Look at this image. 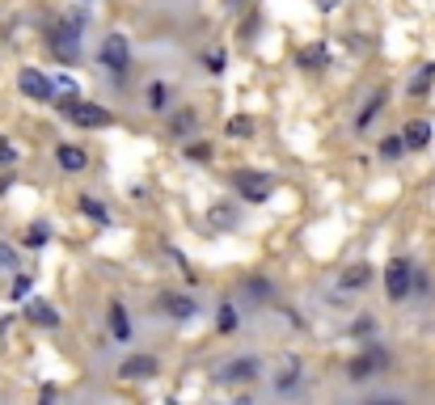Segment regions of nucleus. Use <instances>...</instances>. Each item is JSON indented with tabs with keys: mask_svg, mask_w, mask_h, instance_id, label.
Instances as JSON below:
<instances>
[{
	"mask_svg": "<svg viewBox=\"0 0 435 405\" xmlns=\"http://www.w3.org/2000/svg\"><path fill=\"white\" fill-rule=\"evenodd\" d=\"M241 194H245V203H266V194H271V177L266 173H241Z\"/></svg>",
	"mask_w": 435,
	"mask_h": 405,
	"instance_id": "obj_5",
	"label": "nucleus"
},
{
	"mask_svg": "<svg viewBox=\"0 0 435 405\" xmlns=\"http://www.w3.org/2000/svg\"><path fill=\"white\" fill-rule=\"evenodd\" d=\"M228 135H237V139H245V135H254V123L237 114V118H228Z\"/></svg>",
	"mask_w": 435,
	"mask_h": 405,
	"instance_id": "obj_16",
	"label": "nucleus"
},
{
	"mask_svg": "<svg viewBox=\"0 0 435 405\" xmlns=\"http://www.w3.org/2000/svg\"><path fill=\"white\" fill-rule=\"evenodd\" d=\"M25 317H30L34 325H47V330H55V325H59V313H55L51 304H42V300H34V304L25 309Z\"/></svg>",
	"mask_w": 435,
	"mask_h": 405,
	"instance_id": "obj_9",
	"label": "nucleus"
},
{
	"mask_svg": "<svg viewBox=\"0 0 435 405\" xmlns=\"http://www.w3.org/2000/svg\"><path fill=\"white\" fill-rule=\"evenodd\" d=\"M4 270H17V254L8 249V245H0V275Z\"/></svg>",
	"mask_w": 435,
	"mask_h": 405,
	"instance_id": "obj_20",
	"label": "nucleus"
},
{
	"mask_svg": "<svg viewBox=\"0 0 435 405\" xmlns=\"http://www.w3.org/2000/svg\"><path fill=\"white\" fill-rule=\"evenodd\" d=\"M110 325H114V342H127V338H131V325H127L123 304H110Z\"/></svg>",
	"mask_w": 435,
	"mask_h": 405,
	"instance_id": "obj_12",
	"label": "nucleus"
},
{
	"mask_svg": "<svg viewBox=\"0 0 435 405\" xmlns=\"http://www.w3.org/2000/svg\"><path fill=\"white\" fill-rule=\"evenodd\" d=\"M152 110H161L165 106V85H152V101H148Z\"/></svg>",
	"mask_w": 435,
	"mask_h": 405,
	"instance_id": "obj_23",
	"label": "nucleus"
},
{
	"mask_svg": "<svg viewBox=\"0 0 435 405\" xmlns=\"http://www.w3.org/2000/svg\"><path fill=\"white\" fill-rule=\"evenodd\" d=\"M68 118H72V123H80V127H106V123H110V110H102V106H93V101H80V97H72V101H68Z\"/></svg>",
	"mask_w": 435,
	"mask_h": 405,
	"instance_id": "obj_2",
	"label": "nucleus"
},
{
	"mask_svg": "<svg viewBox=\"0 0 435 405\" xmlns=\"http://www.w3.org/2000/svg\"><path fill=\"white\" fill-rule=\"evenodd\" d=\"M376 363H381V355H364V359H355V363H351V376H355V380H368Z\"/></svg>",
	"mask_w": 435,
	"mask_h": 405,
	"instance_id": "obj_14",
	"label": "nucleus"
},
{
	"mask_svg": "<svg viewBox=\"0 0 435 405\" xmlns=\"http://www.w3.org/2000/svg\"><path fill=\"white\" fill-rule=\"evenodd\" d=\"M13 161H17V152H13V148L0 139V165H13Z\"/></svg>",
	"mask_w": 435,
	"mask_h": 405,
	"instance_id": "obj_24",
	"label": "nucleus"
},
{
	"mask_svg": "<svg viewBox=\"0 0 435 405\" xmlns=\"http://www.w3.org/2000/svg\"><path fill=\"white\" fill-rule=\"evenodd\" d=\"M368 279H372V270H368V266H351V270L343 275V283H347V287H364Z\"/></svg>",
	"mask_w": 435,
	"mask_h": 405,
	"instance_id": "obj_15",
	"label": "nucleus"
},
{
	"mask_svg": "<svg viewBox=\"0 0 435 405\" xmlns=\"http://www.w3.org/2000/svg\"><path fill=\"white\" fill-rule=\"evenodd\" d=\"M165 313H169V317H190L195 304H190L186 296H165Z\"/></svg>",
	"mask_w": 435,
	"mask_h": 405,
	"instance_id": "obj_13",
	"label": "nucleus"
},
{
	"mask_svg": "<svg viewBox=\"0 0 435 405\" xmlns=\"http://www.w3.org/2000/svg\"><path fill=\"white\" fill-rule=\"evenodd\" d=\"M17 85H21V93H25V97H34V101H51V93H55V85H51L38 68H21Z\"/></svg>",
	"mask_w": 435,
	"mask_h": 405,
	"instance_id": "obj_3",
	"label": "nucleus"
},
{
	"mask_svg": "<svg viewBox=\"0 0 435 405\" xmlns=\"http://www.w3.org/2000/svg\"><path fill=\"white\" fill-rule=\"evenodd\" d=\"M207 68H212V72H224V55H220V51H216V55H207Z\"/></svg>",
	"mask_w": 435,
	"mask_h": 405,
	"instance_id": "obj_25",
	"label": "nucleus"
},
{
	"mask_svg": "<svg viewBox=\"0 0 435 405\" xmlns=\"http://www.w3.org/2000/svg\"><path fill=\"white\" fill-rule=\"evenodd\" d=\"M220 376H224V380H254V376H258V363H254V359H233Z\"/></svg>",
	"mask_w": 435,
	"mask_h": 405,
	"instance_id": "obj_11",
	"label": "nucleus"
},
{
	"mask_svg": "<svg viewBox=\"0 0 435 405\" xmlns=\"http://www.w3.org/2000/svg\"><path fill=\"white\" fill-rule=\"evenodd\" d=\"M80 211H85V216H89V220H102V224H106V220H110V216H106V207H102V203H97V199H80Z\"/></svg>",
	"mask_w": 435,
	"mask_h": 405,
	"instance_id": "obj_17",
	"label": "nucleus"
},
{
	"mask_svg": "<svg viewBox=\"0 0 435 405\" xmlns=\"http://www.w3.org/2000/svg\"><path fill=\"white\" fill-rule=\"evenodd\" d=\"M402 135H406V148H427V144H431V123H427V118H415Z\"/></svg>",
	"mask_w": 435,
	"mask_h": 405,
	"instance_id": "obj_8",
	"label": "nucleus"
},
{
	"mask_svg": "<svg viewBox=\"0 0 435 405\" xmlns=\"http://www.w3.org/2000/svg\"><path fill=\"white\" fill-rule=\"evenodd\" d=\"M220 325H224V330H233V325H237V313H233V309H224V313H220Z\"/></svg>",
	"mask_w": 435,
	"mask_h": 405,
	"instance_id": "obj_26",
	"label": "nucleus"
},
{
	"mask_svg": "<svg viewBox=\"0 0 435 405\" xmlns=\"http://www.w3.org/2000/svg\"><path fill=\"white\" fill-rule=\"evenodd\" d=\"M381 101H385V93H376V97H372V101H368V110H364V114H360V127H368V123H372V114H376V110H381Z\"/></svg>",
	"mask_w": 435,
	"mask_h": 405,
	"instance_id": "obj_19",
	"label": "nucleus"
},
{
	"mask_svg": "<svg viewBox=\"0 0 435 405\" xmlns=\"http://www.w3.org/2000/svg\"><path fill=\"white\" fill-rule=\"evenodd\" d=\"M402 148H406V135H402V139H385V144H381V152H385V156H402Z\"/></svg>",
	"mask_w": 435,
	"mask_h": 405,
	"instance_id": "obj_21",
	"label": "nucleus"
},
{
	"mask_svg": "<svg viewBox=\"0 0 435 405\" xmlns=\"http://www.w3.org/2000/svg\"><path fill=\"white\" fill-rule=\"evenodd\" d=\"M51 46H55V55H59V59H72V55H76V46H80V34H76L72 25H59V30L51 34Z\"/></svg>",
	"mask_w": 435,
	"mask_h": 405,
	"instance_id": "obj_6",
	"label": "nucleus"
},
{
	"mask_svg": "<svg viewBox=\"0 0 435 405\" xmlns=\"http://www.w3.org/2000/svg\"><path fill=\"white\" fill-rule=\"evenodd\" d=\"M118 372H123V380H148V376L157 372V359H152V355H135V359H127Z\"/></svg>",
	"mask_w": 435,
	"mask_h": 405,
	"instance_id": "obj_7",
	"label": "nucleus"
},
{
	"mask_svg": "<svg viewBox=\"0 0 435 405\" xmlns=\"http://www.w3.org/2000/svg\"><path fill=\"white\" fill-rule=\"evenodd\" d=\"M102 63H106L114 76H123V72L131 68V51H127V38H123V34H110V38L102 42Z\"/></svg>",
	"mask_w": 435,
	"mask_h": 405,
	"instance_id": "obj_1",
	"label": "nucleus"
},
{
	"mask_svg": "<svg viewBox=\"0 0 435 405\" xmlns=\"http://www.w3.org/2000/svg\"><path fill=\"white\" fill-rule=\"evenodd\" d=\"M410 279H415V270H410V262H389L385 266V287H389V296L393 300H406V292H410Z\"/></svg>",
	"mask_w": 435,
	"mask_h": 405,
	"instance_id": "obj_4",
	"label": "nucleus"
},
{
	"mask_svg": "<svg viewBox=\"0 0 435 405\" xmlns=\"http://www.w3.org/2000/svg\"><path fill=\"white\" fill-rule=\"evenodd\" d=\"M431 80H435V63H431V68H423V76H419V80H415L410 89H415V93H423V89H427Z\"/></svg>",
	"mask_w": 435,
	"mask_h": 405,
	"instance_id": "obj_22",
	"label": "nucleus"
},
{
	"mask_svg": "<svg viewBox=\"0 0 435 405\" xmlns=\"http://www.w3.org/2000/svg\"><path fill=\"white\" fill-rule=\"evenodd\" d=\"M55 161H59V169H68V173H80V169H85V152L72 148V144H63V148L55 152Z\"/></svg>",
	"mask_w": 435,
	"mask_h": 405,
	"instance_id": "obj_10",
	"label": "nucleus"
},
{
	"mask_svg": "<svg viewBox=\"0 0 435 405\" xmlns=\"http://www.w3.org/2000/svg\"><path fill=\"white\" fill-rule=\"evenodd\" d=\"M47 237H51V232H47V224H34V228L25 232V245H47Z\"/></svg>",
	"mask_w": 435,
	"mask_h": 405,
	"instance_id": "obj_18",
	"label": "nucleus"
}]
</instances>
